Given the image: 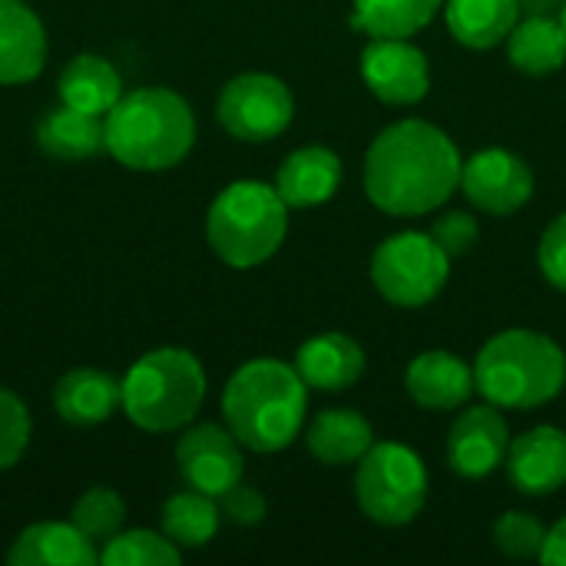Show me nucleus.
<instances>
[{
	"instance_id": "1",
	"label": "nucleus",
	"mask_w": 566,
	"mask_h": 566,
	"mask_svg": "<svg viewBox=\"0 0 566 566\" xmlns=\"http://www.w3.org/2000/svg\"><path fill=\"white\" fill-rule=\"evenodd\" d=\"M461 153L444 129L401 119L381 129L365 156V192L388 216H424L461 189Z\"/></svg>"
},
{
	"instance_id": "2",
	"label": "nucleus",
	"mask_w": 566,
	"mask_h": 566,
	"mask_svg": "<svg viewBox=\"0 0 566 566\" xmlns=\"http://www.w3.org/2000/svg\"><path fill=\"white\" fill-rule=\"evenodd\" d=\"M308 385L295 365L275 358H255L242 365L222 391L226 428L239 438V444L259 454L289 448L302 431Z\"/></svg>"
},
{
	"instance_id": "3",
	"label": "nucleus",
	"mask_w": 566,
	"mask_h": 566,
	"mask_svg": "<svg viewBox=\"0 0 566 566\" xmlns=\"http://www.w3.org/2000/svg\"><path fill=\"white\" fill-rule=\"evenodd\" d=\"M106 149L129 169L163 172L182 163L196 143L189 103L166 86H139L119 96L103 119Z\"/></svg>"
},
{
	"instance_id": "4",
	"label": "nucleus",
	"mask_w": 566,
	"mask_h": 566,
	"mask_svg": "<svg viewBox=\"0 0 566 566\" xmlns=\"http://www.w3.org/2000/svg\"><path fill=\"white\" fill-rule=\"evenodd\" d=\"M564 385V348L551 335L531 328H507L494 335L474 361V388L497 408H541L554 401Z\"/></svg>"
},
{
	"instance_id": "5",
	"label": "nucleus",
	"mask_w": 566,
	"mask_h": 566,
	"mask_svg": "<svg viewBox=\"0 0 566 566\" xmlns=\"http://www.w3.org/2000/svg\"><path fill=\"white\" fill-rule=\"evenodd\" d=\"M289 232V206L275 186L242 179L226 186L206 216V239L212 252L232 269H255L269 262Z\"/></svg>"
},
{
	"instance_id": "6",
	"label": "nucleus",
	"mask_w": 566,
	"mask_h": 566,
	"mask_svg": "<svg viewBox=\"0 0 566 566\" xmlns=\"http://www.w3.org/2000/svg\"><path fill=\"white\" fill-rule=\"evenodd\" d=\"M206 398V371L199 358L186 348H156L146 352L129 375L123 378V411L126 418L149 431H179L186 428Z\"/></svg>"
},
{
	"instance_id": "7",
	"label": "nucleus",
	"mask_w": 566,
	"mask_h": 566,
	"mask_svg": "<svg viewBox=\"0 0 566 566\" xmlns=\"http://www.w3.org/2000/svg\"><path fill=\"white\" fill-rule=\"evenodd\" d=\"M355 501L381 527L411 524L428 504V468L418 451L395 441L371 444L355 471Z\"/></svg>"
},
{
	"instance_id": "8",
	"label": "nucleus",
	"mask_w": 566,
	"mask_h": 566,
	"mask_svg": "<svg viewBox=\"0 0 566 566\" xmlns=\"http://www.w3.org/2000/svg\"><path fill=\"white\" fill-rule=\"evenodd\" d=\"M451 259L428 232H398L371 255V282L378 295L398 308H421L441 295Z\"/></svg>"
},
{
	"instance_id": "9",
	"label": "nucleus",
	"mask_w": 566,
	"mask_h": 566,
	"mask_svg": "<svg viewBox=\"0 0 566 566\" xmlns=\"http://www.w3.org/2000/svg\"><path fill=\"white\" fill-rule=\"evenodd\" d=\"M216 116L229 136L242 143H269L289 129L295 116V99L279 76L242 73L222 86Z\"/></svg>"
},
{
	"instance_id": "10",
	"label": "nucleus",
	"mask_w": 566,
	"mask_h": 566,
	"mask_svg": "<svg viewBox=\"0 0 566 566\" xmlns=\"http://www.w3.org/2000/svg\"><path fill=\"white\" fill-rule=\"evenodd\" d=\"M461 192L488 216H511L534 196L531 166L507 149H481L461 166Z\"/></svg>"
},
{
	"instance_id": "11",
	"label": "nucleus",
	"mask_w": 566,
	"mask_h": 566,
	"mask_svg": "<svg viewBox=\"0 0 566 566\" xmlns=\"http://www.w3.org/2000/svg\"><path fill=\"white\" fill-rule=\"evenodd\" d=\"M176 464L186 484L209 497H222L229 488L242 481V471H245L239 438L219 424L189 428L176 444Z\"/></svg>"
},
{
	"instance_id": "12",
	"label": "nucleus",
	"mask_w": 566,
	"mask_h": 566,
	"mask_svg": "<svg viewBox=\"0 0 566 566\" xmlns=\"http://www.w3.org/2000/svg\"><path fill=\"white\" fill-rule=\"evenodd\" d=\"M361 80L365 86L391 106H411L431 90L428 56L411 40H371L361 53Z\"/></svg>"
},
{
	"instance_id": "13",
	"label": "nucleus",
	"mask_w": 566,
	"mask_h": 566,
	"mask_svg": "<svg viewBox=\"0 0 566 566\" xmlns=\"http://www.w3.org/2000/svg\"><path fill=\"white\" fill-rule=\"evenodd\" d=\"M511 451V428L497 405L484 401L458 415L448 434V464L458 478L478 481L494 474Z\"/></svg>"
},
{
	"instance_id": "14",
	"label": "nucleus",
	"mask_w": 566,
	"mask_h": 566,
	"mask_svg": "<svg viewBox=\"0 0 566 566\" xmlns=\"http://www.w3.org/2000/svg\"><path fill=\"white\" fill-rule=\"evenodd\" d=\"M507 478L521 494L544 497L566 484V431L541 424L511 441Z\"/></svg>"
},
{
	"instance_id": "15",
	"label": "nucleus",
	"mask_w": 566,
	"mask_h": 566,
	"mask_svg": "<svg viewBox=\"0 0 566 566\" xmlns=\"http://www.w3.org/2000/svg\"><path fill=\"white\" fill-rule=\"evenodd\" d=\"M405 388L411 401L424 411H458L478 391L474 368H468L458 355L444 348L421 352L405 371Z\"/></svg>"
},
{
	"instance_id": "16",
	"label": "nucleus",
	"mask_w": 566,
	"mask_h": 566,
	"mask_svg": "<svg viewBox=\"0 0 566 566\" xmlns=\"http://www.w3.org/2000/svg\"><path fill=\"white\" fill-rule=\"evenodd\" d=\"M46 60V33L23 0H0V86L30 83Z\"/></svg>"
},
{
	"instance_id": "17",
	"label": "nucleus",
	"mask_w": 566,
	"mask_h": 566,
	"mask_svg": "<svg viewBox=\"0 0 566 566\" xmlns=\"http://www.w3.org/2000/svg\"><path fill=\"white\" fill-rule=\"evenodd\" d=\"M342 172V159L328 146H302L279 166L275 189L289 209H315L338 192Z\"/></svg>"
},
{
	"instance_id": "18",
	"label": "nucleus",
	"mask_w": 566,
	"mask_h": 566,
	"mask_svg": "<svg viewBox=\"0 0 566 566\" xmlns=\"http://www.w3.org/2000/svg\"><path fill=\"white\" fill-rule=\"evenodd\" d=\"M295 371L308 388L345 391L358 385V378L365 375V352L345 332H325L308 338L295 352Z\"/></svg>"
},
{
	"instance_id": "19",
	"label": "nucleus",
	"mask_w": 566,
	"mask_h": 566,
	"mask_svg": "<svg viewBox=\"0 0 566 566\" xmlns=\"http://www.w3.org/2000/svg\"><path fill=\"white\" fill-rule=\"evenodd\" d=\"M10 566H93L99 564V551L96 544L70 521V524H33L27 527L10 554H7Z\"/></svg>"
},
{
	"instance_id": "20",
	"label": "nucleus",
	"mask_w": 566,
	"mask_h": 566,
	"mask_svg": "<svg viewBox=\"0 0 566 566\" xmlns=\"http://www.w3.org/2000/svg\"><path fill=\"white\" fill-rule=\"evenodd\" d=\"M123 405V381L106 371L76 368L53 385V408L66 424L90 428L106 421Z\"/></svg>"
},
{
	"instance_id": "21",
	"label": "nucleus",
	"mask_w": 566,
	"mask_h": 566,
	"mask_svg": "<svg viewBox=\"0 0 566 566\" xmlns=\"http://www.w3.org/2000/svg\"><path fill=\"white\" fill-rule=\"evenodd\" d=\"M305 441L322 464L342 468V464H358L368 454V448L375 444V431L365 415L348 408H332L308 424Z\"/></svg>"
},
{
	"instance_id": "22",
	"label": "nucleus",
	"mask_w": 566,
	"mask_h": 566,
	"mask_svg": "<svg viewBox=\"0 0 566 566\" xmlns=\"http://www.w3.org/2000/svg\"><path fill=\"white\" fill-rule=\"evenodd\" d=\"M444 20L458 43L488 50L507 40L521 20V0H444Z\"/></svg>"
},
{
	"instance_id": "23",
	"label": "nucleus",
	"mask_w": 566,
	"mask_h": 566,
	"mask_svg": "<svg viewBox=\"0 0 566 566\" xmlns=\"http://www.w3.org/2000/svg\"><path fill=\"white\" fill-rule=\"evenodd\" d=\"M504 43L507 60L531 76H547L566 63V30L560 17L551 13H531L527 20H517Z\"/></svg>"
},
{
	"instance_id": "24",
	"label": "nucleus",
	"mask_w": 566,
	"mask_h": 566,
	"mask_svg": "<svg viewBox=\"0 0 566 566\" xmlns=\"http://www.w3.org/2000/svg\"><path fill=\"white\" fill-rule=\"evenodd\" d=\"M56 90L66 106L96 113V116H106L123 96V83H119V73L113 70V63L103 56H93V53L73 56L63 66Z\"/></svg>"
},
{
	"instance_id": "25",
	"label": "nucleus",
	"mask_w": 566,
	"mask_h": 566,
	"mask_svg": "<svg viewBox=\"0 0 566 566\" xmlns=\"http://www.w3.org/2000/svg\"><path fill=\"white\" fill-rule=\"evenodd\" d=\"M36 143L43 153L56 159H86L106 149V129L96 113H83L73 106H60L46 113L36 126Z\"/></svg>"
},
{
	"instance_id": "26",
	"label": "nucleus",
	"mask_w": 566,
	"mask_h": 566,
	"mask_svg": "<svg viewBox=\"0 0 566 566\" xmlns=\"http://www.w3.org/2000/svg\"><path fill=\"white\" fill-rule=\"evenodd\" d=\"M441 3L444 0H355L352 27L371 40H408L434 20Z\"/></svg>"
},
{
	"instance_id": "27",
	"label": "nucleus",
	"mask_w": 566,
	"mask_h": 566,
	"mask_svg": "<svg viewBox=\"0 0 566 566\" xmlns=\"http://www.w3.org/2000/svg\"><path fill=\"white\" fill-rule=\"evenodd\" d=\"M222 511L202 491L172 494L163 507V531L176 547H206L219 531Z\"/></svg>"
},
{
	"instance_id": "28",
	"label": "nucleus",
	"mask_w": 566,
	"mask_h": 566,
	"mask_svg": "<svg viewBox=\"0 0 566 566\" xmlns=\"http://www.w3.org/2000/svg\"><path fill=\"white\" fill-rule=\"evenodd\" d=\"M99 564L106 566H176L179 547L156 531H126L106 541L99 551Z\"/></svg>"
},
{
	"instance_id": "29",
	"label": "nucleus",
	"mask_w": 566,
	"mask_h": 566,
	"mask_svg": "<svg viewBox=\"0 0 566 566\" xmlns=\"http://www.w3.org/2000/svg\"><path fill=\"white\" fill-rule=\"evenodd\" d=\"M70 521L96 544V541H109L119 534L123 521H126V504L113 488H90L76 497Z\"/></svg>"
},
{
	"instance_id": "30",
	"label": "nucleus",
	"mask_w": 566,
	"mask_h": 566,
	"mask_svg": "<svg viewBox=\"0 0 566 566\" xmlns=\"http://www.w3.org/2000/svg\"><path fill=\"white\" fill-rule=\"evenodd\" d=\"M544 541H547V527H544L534 514L507 511V514H501L497 524H494V544H497V551L507 554V557H517V560L541 557Z\"/></svg>"
},
{
	"instance_id": "31",
	"label": "nucleus",
	"mask_w": 566,
	"mask_h": 566,
	"mask_svg": "<svg viewBox=\"0 0 566 566\" xmlns=\"http://www.w3.org/2000/svg\"><path fill=\"white\" fill-rule=\"evenodd\" d=\"M30 444V411L27 405L0 388V471L13 468Z\"/></svg>"
},
{
	"instance_id": "32",
	"label": "nucleus",
	"mask_w": 566,
	"mask_h": 566,
	"mask_svg": "<svg viewBox=\"0 0 566 566\" xmlns=\"http://www.w3.org/2000/svg\"><path fill=\"white\" fill-rule=\"evenodd\" d=\"M428 235L441 245V252H444L448 259H461V255H468V252L478 245L481 226H478V219L468 216V212H448V216L434 219V226L428 229Z\"/></svg>"
},
{
	"instance_id": "33",
	"label": "nucleus",
	"mask_w": 566,
	"mask_h": 566,
	"mask_svg": "<svg viewBox=\"0 0 566 566\" xmlns=\"http://www.w3.org/2000/svg\"><path fill=\"white\" fill-rule=\"evenodd\" d=\"M537 262H541L544 279L554 289L566 292V212L547 226V232L541 239V249H537Z\"/></svg>"
},
{
	"instance_id": "34",
	"label": "nucleus",
	"mask_w": 566,
	"mask_h": 566,
	"mask_svg": "<svg viewBox=\"0 0 566 566\" xmlns=\"http://www.w3.org/2000/svg\"><path fill=\"white\" fill-rule=\"evenodd\" d=\"M219 501H222V507H219L222 517L229 524H235V527H255L265 517V497L255 488L242 484V481L235 488H229Z\"/></svg>"
},
{
	"instance_id": "35",
	"label": "nucleus",
	"mask_w": 566,
	"mask_h": 566,
	"mask_svg": "<svg viewBox=\"0 0 566 566\" xmlns=\"http://www.w3.org/2000/svg\"><path fill=\"white\" fill-rule=\"evenodd\" d=\"M541 564L566 566V517L547 531V541H544V551H541Z\"/></svg>"
},
{
	"instance_id": "36",
	"label": "nucleus",
	"mask_w": 566,
	"mask_h": 566,
	"mask_svg": "<svg viewBox=\"0 0 566 566\" xmlns=\"http://www.w3.org/2000/svg\"><path fill=\"white\" fill-rule=\"evenodd\" d=\"M560 23H564V30H566V3L560 7Z\"/></svg>"
}]
</instances>
